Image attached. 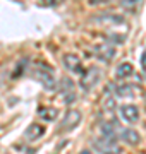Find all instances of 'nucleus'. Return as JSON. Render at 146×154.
<instances>
[{
	"instance_id": "nucleus-6",
	"label": "nucleus",
	"mask_w": 146,
	"mask_h": 154,
	"mask_svg": "<svg viewBox=\"0 0 146 154\" xmlns=\"http://www.w3.org/2000/svg\"><path fill=\"white\" fill-rule=\"evenodd\" d=\"M62 62H64V65H65L67 70L74 72V74H83V63H81V60H79L78 55L69 53V55H65L64 58H62Z\"/></svg>"
},
{
	"instance_id": "nucleus-8",
	"label": "nucleus",
	"mask_w": 146,
	"mask_h": 154,
	"mask_svg": "<svg viewBox=\"0 0 146 154\" xmlns=\"http://www.w3.org/2000/svg\"><path fill=\"white\" fill-rule=\"evenodd\" d=\"M60 93L64 96L65 103H72L74 99H76V91H74V84L71 79H64L60 82Z\"/></svg>"
},
{
	"instance_id": "nucleus-15",
	"label": "nucleus",
	"mask_w": 146,
	"mask_h": 154,
	"mask_svg": "<svg viewBox=\"0 0 146 154\" xmlns=\"http://www.w3.org/2000/svg\"><path fill=\"white\" fill-rule=\"evenodd\" d=\"M141 65H143V70H144V74H146V51L143 53V57H141Z\"/></svg>"
},
{
	"instance_id": "nucleus-4",
	"label": "nucleus",
	"mask_w": 146,
	"mask_h": 154,
	"mask_svg": "<svg viewBox=\"0 0 146 154\" xmlns=\"http://www.w3.org/2000/svg\"><path fill=\"white\" fill-rule=\"evenodd\" d=\"M119 111H120L122 118L127 122V123H136V122L139 120V110H138V106H134V105L119 106Z\"/></svg>"
},
{
	"instance_id": "nucleus-16",
	"label": "nucleus",
	"mask_w": 146,
	"mask_h": 154,
	"mask_svg": "<svg viewBox=\"0 0 146 154\" xmlns=\"http://www.w3.org/2000/svg\"><path fill=\"white\" fill-rule=\"evenodd\" d=\"M81 154H91V152H90V151H83Z\"/></svg>"
},
{
	"instance_id": "nucleus-1",
	"label": "nucleus",
	"mask_w": 146,
	"mask_h": 154,
	"mask_svg": "<svg viewBox=\"0 0 146 154\" xmlns=\"http://www.w3.org/2000/svg\"><path fill=\"white\" fill-rule=\"evenodd\" d=\"M93 146L101 154H119L120 152V147L113 140V137H105V135L103 137H98L96 140H93Z\"/></svg>"
},
{
	"instance_id": "nucleus-2",
	"label": "nucleus",
	"mask_w": 146,
	"mask_h": 154,
	"mask_svg": "<svg viewBox=\"0 0 146 154\" xmlns=\"http://www.w3.org/2000/svg\"><path fill=\"white\" fill-rule=\"evenodd\" d=\"M34 77L38 79L40 82H41V86L45 89H48V91H52V89H55V75H53V72L48 69V67H38L36 70H34Z\"/></svg>"
},
{
	"instance_id": "nucleus-5",
	"label": "nucleus",
	"mask_w": 146,
	"mask_h": 154,
	"mask_svg": "<svg viewBox=\"0 0 146 154\" xmlns=\"http://www.w3.org/2000/svg\"><path fill=\"white\" fill-rule=\"evenodd\" d=\"M81 122V113L76 110H71L67 111V115L64 116V122L60 125V130H72L78 127V123Z\"/></svg>"
},
{
	"instance_id": "nucleus-12",
	"label": "nucleus",
	"mask_w": 146,
	"mask_h": 154,
	"mask_svg": "<svg viewBox=\"0 0 146 154\" xmlns=\"http://www.w3.org/2000/svg\"><path fill=\"white\" fill-rule=\"evenodd\" d=\"M117 94L119 96H132V88L131 86H120L117 89Z\"/></svg>"
},
{
	"instance_id": "nucleus-14",
	"label": "nucleus",
	"mask_w": 146,
	"mask_h": 154,
	"mask_svg": "<svg viewBox=\"0 0 146 154\" xmlns=\"http://www.w3.org/2000/svg\"><path fill=\"white\" fill-rule=\"evenodd\" d=\"M107 2H112V0H90L91 5H101V4H107Z\"/></svg>"
},
{
	"instance_id": "nucleus-9",
	"label": "nucleus",
	"mask_w": 146,
	"mask_h": 154,
	"mask_svg": "<svg viewBox=\"0 0 146 154\" xmlns=\"http://www.w3.org/2000/svg\"><path fill=\"white\" fill-rule=\"evenodd\" d=\"M119 137L122 139L124 142L131 144V146H136L141 140L139 134L136 132V130H132V128H119Z\"/></svg>"
},
{
	"instance_id": "nucleus-13",
	"label": "nucleus",
	"mask_w": 146,
	"mask_h": 154,
	"mask_svg": "<svg viewBox=\"0 0 146 154\" xmlns=\"http://www.w3.org/2000/svg\"><path fill=\"white\" fill-rule=\"evenodd\" d=\"M64 0H40V4L41 5H46V7H57V5H60Z\"/></svg>"
},
{
	"instance_id": "nucleus-10",
	"label": "nucleus",
	"mask_w": 146,
	"mask_h": 154,
	"mask_svg": "<svg viewBox=\"0 0 146 154\" xmlns=\"http://www.w3.org/2000/svg\"><path fill=\"white\" fill-rule=\"evenodd\" d=\"M132 72H134V67L131 65L129 62H124L117 67L115 75H117V79H127L129 75H132Z\"/></svg>"
},
{
	"instance_id": "nucleus-11",
	"label": "nucleus",
	"mask_w": 146,
	"mask_h": 154,
	"mask_svg": "<svg viewBox=\"0 0 146 154\" xmlns=\"http://www.w3.org/2000/svg\"><path fill=\"white\" fill-rule=\"evenodd\" d=\"M38 115L46 122H53L57 118V110H53V108H41L38 111Z\"/></svg>"
},
{
	"instance_id": "nucleus-3",
	"label": "nucleus",
	"mask_w": 146,
	"mask_h": 154,
	"mask_svg": "<svg viewBox=\"0 0 146 154\" xmlns=\"http://www.w3.org/2000/svg\"><path fill=\"white\" fill-rule=\"evenodd\" d=\"M98 79H100V70L98 69H88L86 72H83V75H81V88L84 89V91H90L96 82H98Z\"/></svg>"
},
{
	"instance_id": "nucleus-7",
	"label": "nucleus",
	"mask_w": 146,
	"mask_h": 154,
	"mask_svg": "<svg viewBox=\"0 0 146 154\" xmlns=\"http://www.w3.org/2000/svg\"><path fill=\"white\" fill-rule=\"evenodd\" d=\"M43 134H45V128L40 125V123H33V125H29L26 128V132H24V139L28 140V142H36L40 139L43 137Z\"/></svg>"
}]
</instances>
